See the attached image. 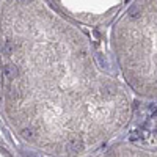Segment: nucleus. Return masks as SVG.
<instances>
[{"mask_svg": "<svg viewBox=\"0 0 157 157\" xmlns=\"http://www.w3.org/2000/svg\"><path fill=\"white\" fill-rule=\"evenodd\" d=\"M17 2H19V3H29L30 0H17Z\"/></svg>", "mask_w": 157, "mask_h": 157, "instance_id": "obj_6", "label": "nucleus"}, {"mask_svg": "<svg viewBox=\"0 0 157 157\" xmlns=\"http://www.w3.org/2000/svg\"><path fill=\"white\" fill-rule=\"evenodd\" d=\"M2 75H3L5 80L11 82L13 78H16V75H17V69H16V66H13V64H5L3 69H2Z\"/></svg>", "mask_w": 157, "mask_h": 157, "instance_id": "obj_1", "label": "nucleus"}, {"mask_svg": "<svg viewBox=\"0 0 157 157\" xmlns=\"http://www.w3.org/2000/svg\"><path fill=\"white\" fill-rule=\"evenodd\" d=\"M127 14H129V17L130 19H138L140 16H141V8H138L137 5H134V6H130L129 8V11H127Z\"/></svg>", "mask_w": 157, "mask_h": 157, "instance_id": "obj_3", "label": "nucleus"}, {"mask_svg": "<svg viewBox=\"0 0 157 157\" xmlns=\"http://www.w3.org/2000/svg\"><path fill=\"white\" fill-rule=\"evenodd\" d=\"M14 50H16V44L13 43V41H6L3 44V54L11 55V54H14Z\"/></svg>", "mask_w": 157, "mask_h": 157, "instance_id": "obj_5", "label": "nucleus"}, {"mask_svg": "<svg viewBox=\"0 0 157 157\" xmlns=\"http://www.w3.org/2000/svg\"><path fill=\"white\" fill-rule=\"evenodd\" d=\"M22 137L25 138V140H29V141H33L35 138H36V132L33 129H30V127H27V129H22Z\"/></svg>", "mask_w": 157, "mask_h": 157, "instance_id": "obj_4", "label": "nucleus"}, {"mask_svg": "<svg viewBox=\"0 0 157 157\" xmlns=\"http://www.w3.org/2000/svg\"><path fill=\"white\" fill-rule=\"evenodd\" d=\"M68 149H69V152L74 154V155L80 154V152L83 151V143H82V140H78V138L71 140V141H69V145H68Z\"/></svg>", "mask_w": 157, "mask_h": 157, "instance_id": "obj_2", "label": "nucleus"}]
</instances>
